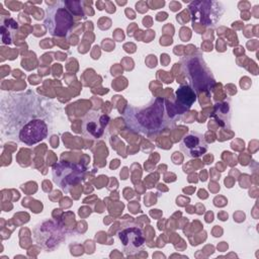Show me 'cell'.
Masks as SVG:
<instances>
[{
    "instance_id": "1",
    "label": "cell",
    "mask_w": 259,
    "mask_h": 259,
    "mask_svg": "<svg viewBox=\"0 0 259 259\" xmlns=\"http://www.w3.org/2000/svg\"><path fill=\"white\" fill-rule=\"evenodd\" d=\"M124 120L127 126L136 133L152 135L167 128L170 125L171 116L168 113L167 101L156 97L145 106H126Z\"/></svg>"
},
{
    "instance_id": "2",
    "label": "cell",
    "mask_w": 259,
    "mask_h": 259,
    "mask_svg": "<svg viewBox=\"0 0 259 259\" xmlns=\"http://www.w3.org/2000/svg\"><path fill=\"white\" fill-rule=\"evenodd\" d=\"M181 69L189 81V86L197 92H209L215 85V79L202 56L192 55L181 60Z\"/></svg>"
},
{
    "instance_id": "3",
    "label": "cell",
    "mask_w": 259,
    "mask_h": 259,
    "mask_svg": "<svg viewBox=\"0 0 259 259\" xmlns=\"http://www.w3.org/2000/svg\"><path fill=\"white\" fill-rule=\"evenodd\" d=\"M45 11L44 25L53 36L65 37L74 25V12L69 7V1H57L49 4Z\"/></svg>"
},
{
    "instance_id": "4",
    "label": "cell",
    "mask_w": 259,
    "mask_h": 259,
    "mask_svg": "<svg viewBox=\"0 0 259 259\" xmlns=\"http://www.w3.org/2000/svg\"><path fill=\"white\" fill-rule=\"evenodd\" d=\"M86 173V167L83 164L60 161L53 165L52 175L53 181L65 193H68L71 188L80 183Z\"/></svg>"
},
{
    "instance_id": "5",
    "label": "cell",
    "mask_w": 259,
    "mask_h": 259,
    "mask_svg": "<svg viewBox=\"0 0 259 259\" xmlns=\"http://www.w3.org/2000/svg\"><path fill=\"white\" fill-rule=\"evenodd\" d=\"M188 10L192 23H200L206 27L215 26L225 13L222 2L213 0L192 1L188 4Z\"/></svg>"
},
{
    "instance_id": "6",
    "label": "cell",
    "mask_w": 259,
    "mask_h": 259,
    "mask_svg": "<svg viewBox=\"0 0 259 259\" xmlns=\"http://www.w3.org/2000/svg\"><path fill=\"white\" fill-rule=\"evenodd\" d=\"M66 237V230L56 220H45L33 229L35 244L44 250L52 251L58 248Z\"/></svg>"
},
{
    "instance_id": "7",
    "label": "cell",
    "mask_w": 259,
    "mask_h": 259,
    "mask_svg": "<svg viewBox=\"0 0 259 259\" xmlns=\"http://www.w3.org/2000/svg\"><path fill=\"white\" fill-rule=\"evenodd\" d=\"M110 116L100 110H89L82 120V135L90 140H99L105 134Z\"/></svg>"
},
{
    "instance_id": "8",
    "label": "cell",
    "mask_w": 259,
    "mask_h": 259,
    "mask_svg": "<svg viewBox=\"0 0 259 259\" xmlns=\"http://www.w3.org/2000/svg\"><path fill=\"white\" fill-rule=\"evenodd\" d=\"M123 253L127 256L136 255L145 247L146 237L143 229L137 226L126 227L117 234Z\"/></svg>"
},
{
    "instance_id": "9",
    "label": "cell",
    "mask_w": 259,
    "mask_h": 259,
    "mask_svg": "<svg viewBox=\"0 0 259 259\" xmlns=\"http://www.w3.org/2000/svg\"><path fill=\"white\" fill-rule=\"evenodd\" d=\"M49 127L45 120L33 118L26 121L18 133V140L26 146H33L45 140L48 136Z\"/></svg>"
},
{
    "instance_id": "10",
    "label": "cell",
    "mask_w": 259,
    "mask_h": 259,
    "mask_svg": "<svg viewBox=\"0 0 259 259\" xmlns=\"http://www.w3.org/2000/svg\"><path fill=\"white\" fill-rule=\"evenodd\" d=\"M179 148L188 158L196 159L202 157L207 152L208 145L201 134L190 131L182 138Z\"/></svg>"
},
{
    "instance_id": "11",
    "label": "cell",
    "mask_w": 259,
    "mask_h": 259,
    "mask_svg": "<svg viewBox=\"0 0 259 259\" xmlns=\"http://www.w3.org/2000/svg\"><path fill=\"white\" fill-rule=\"evenodd\" d=\"M175 113H184L196 101V92L189 85H180L174 92Z\"/></svg>"
}]
</instances>
